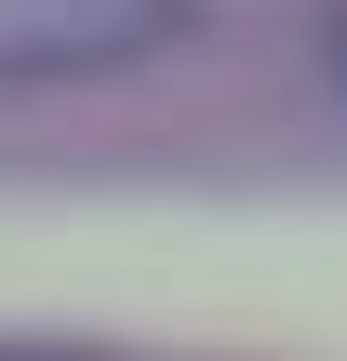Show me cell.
Here are the masks:
<instances>
[{
	"label": "cell",
	"mask_w": 347,
	"mask_h": 361,
	"mask_svg": "<svg viewBox=\"0 0 347 361\" xmlns=\"http://www.w3.org/2000/svg\"><path fill=\"white\" fill-rule=\"evenodd\" d=\"M187 27V0H0V80H94Z\"/></svg>",
	"instance_id": "obj_1"
},
{
	"label": "cell",
	"mask_w": 347,
	"mask_h": 361,
	"mask_svg": "<svg viewBox=\"0 0 347 361\" xmlns=\"http://www.w3.org/2000/svg\"><path fill=\"white\" fill-rule=\"evenodd\" d=\"M0 361H13V348H0Z\"/></svg>",
	"instance_id": "obj_3"
},
{
	"label": "cell",
	"mask_w": 347,
	"mask_h": 361,
	"mask_svg": "<svg viewBox=\"0 0 347 361\" xmlns=\"http://www.w3.org/2000/svg\"><path fill=\"white\" fill-rule=\"evenodd\" d=\"M321 67H334V94H347V0L321 13Z\"/></svg>",
	"instance_id": "obj_2"
}]
</instances>
